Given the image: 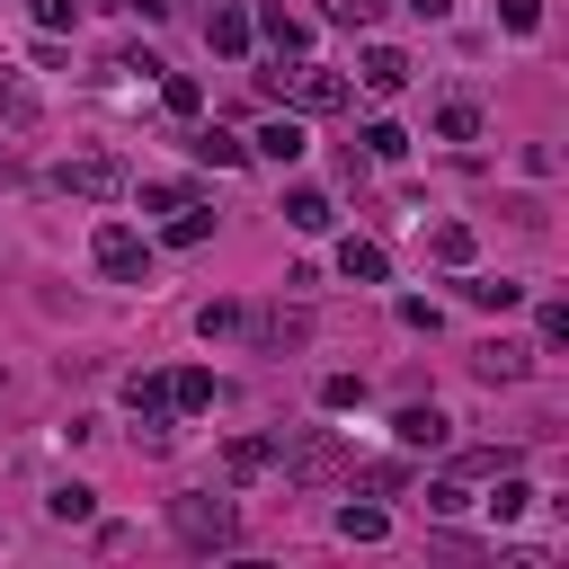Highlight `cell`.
Segmentation results:
<instances>
[{"mask_svg":"<svg viewBox=\"0 0 569 569\" xmlns=\"http://www.w3.org/2000/svg\"><path fill=\"white\" fill-rule=\"evenodd\" d=\"M258 98H276V107H293V116H338L347 98H356V80L347 71H329V62H276V71H258Z\"/></svg>","mask_w":569,"mask_h":569,"instance_id":"6da1fadb","label":"cell"},{"mask_svg":"<svg viewBox=\"0 0 569 569\" xmlns=\"http://www.w3.org/2000/svg\"><path fill=\"white\" fill-rule=\"evenodd\" d=\"M169 533H178L187 551H231V542H240V507L213 498V489H187V498H169Z\"/></svg>","mask_w":569,"mask_h":569,"instance_id":"7a4b0ae2","label":"cell"},{"mask_svg":"<svg viewBox=\"0 0 569 569\" xmlns=\"http://www.w3.org/2000/svg\"><path fill=\"white\" fill-rule=\"evenodd\" d=\"M276 462H284V480H302V489H329V480H347V471H356V453H347L329 427L284 436V445H276Z\"/></svg>","mask_w":569,"mask_h":569,"instance_id":"3957f363","label":"cell"},{"mask_svg":"<svg viewBox=\"0 0 569 569\" xmlns=\"http://www.w3.org/2000/svg\"><path fill=\"white\" fill-rule=\"evenodd\" d=\"M89 258H98L107 284H142V276H151V240H142L133 222H98V231H89Z\"/></svg>","mask_w":569,"mask_h":569,"instance_id":"277c9868","label":"cell"},{"mask_svg":"<svg viewBox=\"0 0 569 569\" xmlns=\"http://www.w3.org/2000/svg\"><path fill=\"white\" fill-rule=\"evenodd\" d=\"M240 338H249L258 356H293V347L311 338V311H302V293H293V302H267V311H240Z\"/></svg>","mask_w":569,"mask_h":569,"instance_id":"5b68a950","label":"cell"},{"mask_svg":"<svg viewBox=\"0 0 569 569\" xmlns=\"http://www.w3.org/2000/svg\"><path fill=\"white\" fill-rule=\"evenodd\" d=\"M53 187H62V196H80V204H116V196H124V160L80 151V160H62V169H53Z\"/></svg>","mask_w":569,"mask_h":569,"instance_id":"8992f818","label":"cell"},{"mask_svg":"<svg viewBox=\"0 0 569 569\" xmlns=\"http://www.w3.org/2000/svg\"><path fill=\"white\" fill-rule=\"evenodd\" d=\"M249 151H258V160H276V169H293V160L311 151V133H302V116L284 107V116H267V124L249 133Z\"/></svg>","mask_w":569,"mask_h":569,"instance_id":"52a82bcc","label":"cell"},{"mask_svg":"<svg viewBox=\"0 0 569 569\" xmlns=\"http://www.w3.org/2000/svg\"><path fill=\"white\" fill-rule=\"evenodd\" d=\"M391 436H400L409 453H436V445H453V418H445L436 400H409V409L391 418Z\"/></svg>","mask_w":569,"mask_h":569,"instance_id":"ba28073f","label":"cell"},{"mask_svg":"<svg viewBox=\"0 0 569 569\" xmlns=\"http://www.w3.org/2000/svg\"><path fill=\"white\" fill-rule=\"evenodd\" d=\"M525 365H533V356H525L516 338H489V347H471V373H480V382H525Z\"/></svg>","mask_w":569,"mask_h":569,"instance_id":"9c48e42d","label":"cell"},{"mask_svg":"<svg viewBox=\"0 0 569 569\" xmlns=\"http://www.w3.org/2000/svg\"><path fill=\"white\" fill-rule=\"evenodd\" d=\"M365 89H373V98H400V89H409V53H400V44H373V53H365Z\"/></svg>","mask_w":569,"mask_h":569,"instance_id":"30bf717a","label":"cell"},{"mask_svg":"<svg viewBox=\"0 0 569 569\" xmlns=\"http://www.w3.org/2000/svg\"><path fill=\"white\" fill-rule=\"evenodd\" d=\"M187 151H196L204 169H240V160H249V142H240V133H222V124H204V133H187Z\"/></svg>","mask_w":569,"mask_h":569,"instance_id":"8fae6325","label":"cell"},{"mask_svg":"<svg viewBox=\"0 0 569 569\" xmlns=\"http://www.w3.org/2000/svg\"><path fill=\"white\" fill-rule=\"evenodd\" d=\"M36 116H44V98H36V89H27L18 71H0V124H9V133H27Z\"/></svg>","mask_w":569,"mask_h":569,"instance_id":"7c38bea8","label":"cell"},{"mask_svg":"<svg viewBox=\"0 0 569 569\" xmlns=\"http://www.w3.org/2000/svg\"><path fill=\"white\" fill-rule=\"evenodd\" d=\"M258 36H267L276 53H302V36H311V27H302V18L284 9V0H267V9H258Z\"/></svg>","mask_w":569,"mask_h":569,"instance_id":"4fadbf2b","label":"cell"},{"mask_svg":"<svg viewBox=\"0 0 569 569\" xmlns=\"http://www.w3.org/2000/svg\"><path fill=\"white\" fill-rule=\"evenodd\" d=\"M124 409L133 418H169V373H124Z\"/></svg>","mask_w":569,"mask_h":569,"instance_id":"5bb4252c","label":"cell"},{"mask_svg":"<svg viewBox=\"0 0 569 569\" xmlns=\"http://www.w3.org/2000/svg\"><path fill=\"white\" fill-rule=\"evenodd\" d=\"M284 222L293 231H329V196L320 187H284Z\"/></svg>","mask_w":569,"mask_h":569,"instance_id":"9a60e30c","label":"cell"},{"mask_svg":"<svg viewBox=\"0 0 569 569\" xmlns=\"http://www.w3.org/2000/svg\"><path fill=\"white\" fill-rule=\"evenodd\" d=\"M204 44H213V53H249V18H240V9H213V18H204Z\"/></svg>","mask_w":569,"mask_h":569,"instance_id":"2e32d148","label":"cell"},{"mask_svg":"<svg viewBox=\"0 0 569 569\" xmlns=\"http://www.w3.org/2000/svg\"><path fill=\"white\" fill-rule=\"evenodd\" d=\"M436 133H445V142H480V107H471V98H445V107H436Z\"/></svg>","mask_w":569,"mask_h":569,"instance_id":"e0dca14e","label":"cell"},{"mask_svg":"<svg viewBox=\"0 0 569 569\" xmlns=\"http://www.w3.org/2000/svg\"><path fill=\"white\" fill-rule=\"evenodd\" d=\"M516 293H525V284H507V276H462V302H471V311H507Z\"/></svg>","mask_w":569,"mask_h":569,"instance_id":"ac0fdd59","label":"cell"},{"mask_svg":"<svg viewBox=\"0 0 569 569\" xmlns=\"http://www.w3.org/2000/svg\"><path fill=\"white\" fill-rule=\"evenodd\" d=\"M204 400H213V373L204 365H178L169 373V409H204Z\"/></svg>","mask_w":569,"mask_h":569,"instance_id":"d6986e66","label":"cell"},{"mask_svg":"<svg viewBox=\"0 0 569 569\" xmlns=\"http://www.w3.org/2000/svg\"><path fill=\"white\" fill-rule=\"evenodd\" d=\"M222 462H231V480H258V471L276 462V445H267V436H231V453H222Z\"/></svg>","mask_w":569,"mask_h":569,"instance_id":"ffe728a7","label":"cell"},{"mask_svg":"<svg viewBox=\"0 0 569 569\" xmlns=\"http://www.w3.org/2000/svg\"><path fill=\"white\" fill-rule=\"evenodd\" d=\"M427 249H436L445 267H471V222H436V231H427Z\"/></svg>","mask_w":569,"mask_h":569,"instance_id":"44dd1931","label":"cell"},{"mask_svg":"<svg viewBox=\"0 0 569 569\" xmlns=\"http://www.w3.org/2000/svg\"><path fill=\"white\" fill-rule=\"evenodd\" d=\"M338 267H347L356 284H382V267H391V258H382L373 240H347V249H338Z\"/></svg>","mask_w":569,"mask_h":569,"instance_id":"7402d4cb","label":"cell"},{"mask_svg":"<svg viewBox=\"0 0 569 569\" xmlns=\"http://www.w3.org/2000/svg\"><path fill=\"white\" fill-rule=\"evenodd\" d=\"M338 533H347V542H382L391 516H382V507H338Z\"/></svg>","mask_w":569,"mask_h":569,"instance_id":"603a6c76","label":"cell"},{"mask_svg":"<svg viewBox=\"0 0 569 569\" xmlns=\"http://www.w3.org/2000/svg\"><path fill=\"white\" fill-rule=\"evenodd\" d=\"M160 107H169V116H196V107H204V89H196L187 71H160Z\"/></svg>","mask_w":569,"mask_h":569,"instance_id":"cb8c5ba5","label":"cell"},{"mask_svg":"<svg viewBox=\"0 0 569 569\" xmlns=\"http://www.w3.org/2000/svg\"><path fill=\"white\" fill-rule=\"evenodd\" d=\"M204 231H213V213H204V204H196V196H187V204H178V213H169V240H178V249H196V240H204Z\"/></svg>","mask_w":569,"mask_h":569,"instance_id":"d4e9b609","label":"cell"},{"mask_svg":"<svg viewBox=\"0 0 569 569\" xmlns=\"http://www.w3.org/2000/svg\"><path fill=\"white\" fill-rule=\"evenodd\" d=\"M453 471H480V480H498V471H516V453H507V445H471V453H453Z\"/></svg>","mask_w":569,"mask_h":569,"instance_id":"484cf974","label":"cell"},{"mask_svg":"<svg viewBox=\"0 0 569 569\" xmlns=\"http://www.w3.org/2000/svg\"><path fill=\"white\" fill-rule=\"evenodd\" d=\"M347 480H356V489H365V498H391V489H400V480H409V471H400V462H356V471H347Z\"/></svg>","mask_w":569,"mask_h":569,"instance_id":"4316f807","label":"cell"},{"mask_svg":"<svg viewBox=\"0 0 569 569\" xmlns=\"http://www.w3.org/2000/svg\"><path fill=\"white\" fill-rule=\"evenodd\" d=\"M525 507H533V489H525L516 471H498V498H489V516H498V525H516Z\"/></svg>","mask_w":569,"mask_h":569,"instance_id":"83f0119b","label":"cell"},{"mask_svg":"<svg viewBox=\"0 0 569 569\" xmlns=\"http://www.w3.org/2000/svg\"><path fill=\"white\" fill-rule=\"evenodd\" d=\"M44 507H53V516H62V525H80V516H89V507H98V489H80V480H62V489H53V498H44Z\"/></svg>","mask_w":569,"mask_h":569,"instance_id":"f1b7e54d","label":"cell"},{"mask_svg":"<svg viewBox=\"0 0 569 569\" xmlns=\"http://www.w3.org/2000/svg\"><path fill=\"white\" fill-rule=\"evenodd\" d=\"M400 151H409L400 124H365V160H400Z\"/></svg>","mask_w":569,"mask_h":569,"instance_id":"f546056e","label":"cell"},{"mask_svg":"<svg viewBox=\"0 0 569 569\" xmlns=\"http://www.w3.org/2000/svg\"><path fill=\"white\" fill-rule=\"evenodd\" d=\"M187 196H196V187H187V178H151V187H142V204H151V213H178V204H187Z\"/></svg>","mask_w":569,"mask_h":569,"instance_id":"4dcf8cb0","label":"cell"},{"mask_svg":"<svg viewBox=\"0 0 569 569\" xmlns=\"http://www.w3.org/2000/svg\"><path fill=\"white\" fill-rule=\"evenodd\" d=\"M196 329H204V338H240V302H204Z\"/></svg>","mask_w":569,"mask_h":569,"instance_id":"1f68e13d","label":"cell"},{"mask_svg":"<svg viewBox=\"0 0 569 569\" xmlns=\"http://www.w3.org/2000/svg\"><path fill=\"white\" fill-rule=\"evenodd\" d=\"M356 400H365V373H329L320 382V409H356Z\"/></svg>","mask_w":569,"mask_h":569,"instance_id":"d6a6232c","label":"cell"},{"mask_svg":"<svg viewBox=\"0 0 569 569\" xmlns=\"http://www.w3.org/2000/svg\"><path fill=\"white\" fill-rule=\"evenodd\" d=\"M498 27H507V36H533V27H542V0H498Z\"/></svg>","mask_w":569,"mask_h":569,"instance_id":"836d02e7","label":"cell"},{"mask_svg":"<svg viewBox=\"0 0 569 569\" xmlns=\"http://www.w3.org/2000/svg\"><path fill=\"white\" fill-rule=\"evenodd\" d=\"M320 9H329V18H338V27H373V18H382V9H391V0H320Z\"/></svg>","mask_w":569,"mask_h":569,"instance_id":"e575fe53","label":"cell"},{"mask_svg":"<svg viewBox=\"0 0 569 569\" xmlns=\"http://www.w3.org/2000/svg\"><path fill=\"white\" fill-rule=\"evenodd\" d=\"M107 71H124V80H160L169 62H160V53H107Z\"/></svg>","mask_w":569,"mask_h":569,"instance_id":"d590c367","label":"cell"},{"mask_svg":"<svg viewBox=\"0 0 569 569\" xmlns=\"http://www.w3.org/2000/svg\"><path fill=\"white\" fill-rule=\"evenodd\" d=\"M427 507H436V516H462V507H471V489H462V480H436V489H427Z\"/></svg>","mask_w":569,"mask_h":569,"instance_id":"8d00e7d4","label":"cell"},{"mask_svg":"<svg viewBox=\"0 0 569 569\" xmlns=\"http://www.w3.org/2000/svg\"><path fill=\"white\" fill-rule=\"evenodd\" d=\"M400 320H409V329H427V338H436V329H445V311H436V302H418V293H409V302H400Z\"/></svg>","mask_w":569,"mask_h":569,"instance_id":"74e56055","label":"cell"},{"mask_svg":"<svg viewBox=\"0 0 569 569\" xmlns=\"http://www.w3.org/2000/svg\"><path fill=\"white\" fill-rule=\"evenodd\" d=\"M36 18H44V27H71V18H80V0H36Z\"/></svg>","mask_w":569,"mask_h":569,"instance_id":"f35d334b","label":"cell"},{"mask_svg":"<svg viewBox=\"0 0 569 569\" xmlns=\"http://www.w3.org/2000/svg\"><path fill=\"white\" fill-rule=\"evenodd\" d=\"M124 9H133V18H151V27H160V18H169V9H178V0H124Z\"/></svg>","mask_w":569,"mask_h":569,"instance_id":"ab89813d","label":"cell"},{"mask_svg":"<svg viewBox=\"0 0 569 569\" xmlns=\"http://www.w3.org/2000/svg\"><path fill=\"white\" fill-rule=\"evenodd\" d=\"M409 9H418V18H445V9H453V0H409Z\"/></svg>","mask_w":569,"mask_h":569,"instance_id":"60d3db41","label":"cell"},{"mask_svg":"<svg viewBox=\"0 0 569 569\" xmlns=\"http://www.w3.org/2000/svg\"><path fill=\"white\" fill-rule=\"evenodd\" d=\"M0 178H18V160H9V151H0Z\"/></svg>","mask_w":569,"mask_h":569,"instance_id":"b9f144b4","label":"cell"}]
</instances>
